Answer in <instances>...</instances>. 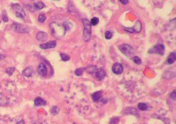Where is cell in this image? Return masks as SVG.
I'll use <instances>...</instances> for the list:
<instances>
[{
    "label": "cell",
    "instance_id": "cell-1",
    "mask_svg": "<svg viewBox=\"0 0 176 124\" xmlns=\"http://www.w3.org/2000/svg\"><path fill=\"white\" fill-rule=\"evenodd\" d=\"M88 72L93 74L96 79L99 80H103L106 75L105 71L102 68H98L95 66H92L89 67Z\"/></svg>",
    "mask_w": 176,
    "mask_h": 124
},
{
    "label": "cell",
    "instance_id": "cell-2",
    "mask_svg": "<svg viewBox=\"0 0 176 124\" xmlns=\"http://www.w3.org/2000/svg\"><path fill=\"white\" fill-rule=\"evenodd\" d=\"M84 25V39L85 42H88L90 40L91 36V26L90 22L86 18L82 20Z\"/></svg>",
    "mask_w": 176,
    "mask_h": 124
},
{
    "label": "cell",
    "instance_id": "cell-3",
    "mask_svg": "<svg viewBox=\"0 0 176 124\" xmlns=\"http://www.w3.org/2000/svg\"><path fill=\"white\" fill-rule=\"evenodd\" d=\"M12 28L15 32L20 34L28 33L29 31V28L27 25L16 22L13 24Z\"/></svg>",
    "mask_w": 176,
    "mask_h": 124
},
{
    "label": "cell",
    "instance_id": "cell-4",
    "mask_svg": "<svg viewBox=\"0 0 176 124\" xmlns=\"http://www.w3.org/2000/svg\"><path fill=\"white\" fill-rule=\"evenodd\" d=\"M165 51V47L162 44L158 43L153 48L149 50V53L150 54H155L162 56Z\"/></svg>",
    "mask_w": 176,
    "mask_h": 124
},
{
    "label": "cell",
    "instance_id": "cell-5",
    "mask_svg": "<svg viewBox=\"0 0 176 124\" xmlns=\"http://www.w3.org/2000/svg\"><path fill=\"white\" fill-rule=\"evenodd\" d=\"M12 7L13 12L17 17L22 19H24L26 17V14L23 8L19 4H13Z\"/></svg>",
    "mask_w": 176,
    "mask_h": 124
},
{
    "label": "cell",
    "instance_id": "cell-6",
    "mask_svg": "<svg viewBox=\"0 0 176 124\" xmlns=\"http://www.w3.org/2000/svg\"><path fill=\"white\" fill-rule=\"evenodd\" d=\"M119 49L125 56H129L133 54V49L131 45L126 44H122L118 46Z\"/></svg>",
    "mask_w": 176,
    "mask_h": 124
},
{
    "label": "cell",
    "instance_id": "cell-7",
    "mask_svg": "<svg viewBox=\"0 0 176 124\" xmlns=\"http://www.w3.org/2000/svg\"><path fill=\"white\" fill-rule=\"evenodd\" d=\"M142 29V23L139 20H138L132 28H125L124 30L129 33H133L134 32L139 33Z\"/></svg>",
    "mask_w": 176,
    "mask_h": 124
},
{
    "label": "cell",
    "instance_id": "cell-8",
    "mask_svg": "<svg viewBox=\"0 0 176 124\" xmlns=\"http://www.w3.org/2000/svg\"><path fill=\"white\" fill-rule=\"evenodd\" d=\"M112 69L114 73L117 75L121 74L124 71L123 65L118 63H115L113 64Z\"/></svg>",
    "mask_w": 176,
    "mask_h": 124
},
{
    "label": "cell",
    "instance_id": "cell-9",
    "mask_svg": "<svg viewBox=\"0 0 176 124\" xmlns=\"http://www.w3.org/2000/svg\"><path fill=\"white\" fill-rule=\"evenodd\" d=\"M56 45V40L49 41L44 44H40L39 47L42 49H48L53 48Z\"/></svg>",
    "mask_w": 176,
    "mask_h": 124
},
{
    "label": "cell",
    "instance_id": "cell-10",
    "mask_svg": "<svg viewBox=\"0 0 176 124\" xmlns=\"http://www.w3.org/2000/svg\"><path fill=\"white\" fill-rule=\"evenodd\" d=\"M48 35L46 32L43 31L39 32L36 36L37 39L41 42L46 41L48 39Z\"/></svg>",
    "mask_w": 176,
    "mask_h": 124
},
{
    "label": "cell",
    "instance_id": "cell-11",
    "mask_svg": "<svg viewBox=\"0 0 176 124\" xmlns=\"http://www.w3.org/2000/svg\"><path fill=\"white\" fill-rule=\"evenodd\" d=\"M38 71L39 73L43 77H45L48 74L47 67L43 63H41L39 64L38 67Z\"/></svg>",
    "mask_w": 176,
    "mask_h": 124
},
{
    "label": "cell",
    "instance_id": "cell-12",
    "mask_svg": "<svg viewBox=\"0 0 176 124\" xmlns=\"http://www.w3.org/2000/svg\"><path fill=\"white\" fill-rule=\"evenodd\" d=\"M103 95V93L102 91L95 92L92 95V98L94 102H97L99 101Z\"/></svg>",
    "mask_w": 176,
    "mask_h": 124
},
{
    "label": "cell",
    "instance_id": "cell-13",
    "mask_svg": "<svg viewBox=\"0 0 176 124\" xmlns=\"http://www.w3.org/2000/svg\"><path fill=\"white\" fill-rule=\"evenodd\" d=\"M34 71L33 69L31 67H27L24 70H23L22 74L24 76L27 77H30L33 75Z\"/></svg>",
    "mask_w": 176,
    "mask_h": 124
},
{
    "label": "cell",
    "instance_id": "cell-14",
    "mask_svg": "<svg viewBox=\"0 0 176 124\" xmlns=\"http://www.w3.org/2000/svg\"><path fill=\"white\" fill-rule=\"evenodd\" d=\"M34 103L36 106H44L46 104V101L40 97H37L35 100Z\"/></svg>",
    "mask_w": 176,
    "mask_h": 124
},
{
    "label": "cell",
    "instance_id": "cell-15",
    "mask_svg": "<svg viewBox=\"0 0 176 124\" xmlns=\"http://www.w3.org/2000/svg\"><path fill=\"white\" fill-rule=\"evenodd\" d=\"M176 59V54L175 52H172L171 53L168 57L167 59L168 63L171 64L174 63Z\"/></svg>",
    "mask_w": 176,
    "mask_h": 124
},
{
    "label": "cell",
    "instance_id": "cell-16",
    "mask_svg": "<svg viewBox=\"0 0 176 124\" xmlns=\"http://www.w3.org/2000/svg\"><path fill=\"white\" fill-rule=\"evenodd\" d=\"M34 6L36 9L41 10L44 7V4L42 2H37L34 3Z\"/></svg>",
    "mask_w": 176,
    "mask_h": 124
},
{
    "label": "cell",
    "instance_id": "cell-17",
    "mask_svg": "<svg viewBox=\"0 0 176 124\" xmlns=\"http://www.w3.org/2000/svg\"><path fill=\"white\" fill-rule=\"evenodd\" d=\"M139 109L142 111H145L147 110L148 107L147 105L143 103H139L138 105Z\"/></svg>",
    "mask_w": 176,
    "mask_h": 124
},
{
    "label": "cell",
    "instance_id": "cell-18",
    "mask_svg": "<svg viewBox=\"0 0 176 124\" xmlns=\"http://www.w3.org/2000/svg\"><path fill=\"white\" fill-rule=\"evenodd\" d=\"M46 19V17L45 14H44V13L40 14L38 17V20L39 22H41V23H43L44 22Z\"/></svg>",
    "mask_w": 176,
    "mask_h": 124
},
{
    "label": "cell",
    "instance_id": "cell-19",
    "mask_svg": "<svg viewBox=\"0 0 176 124\" xmlns=\"http://www.w3.org/2000/svg\"><path fill=\"white\" fill-rule=\"evenodd\" d=\"M99 20L98 18L97 17H94L90 20V24L93 26H95L99 23Z\"/></svg>",
    "mask_w": 176,
    "mask_h": 124
},
{
    "label": "cell",
    "instance_id": "cell-20",
    "mask_svg": "<svg viewBox=\"0 0 176 124\" xmlns=\"http://www.w3.org/2000/svg\"><path fill=\"white\" fill-rule=\"evenodd\" d=\"M59 111V108L56 106H53L51 110V114L54 115H56L58 114Z\"/></svg>",
    "mask_w": 176,
    "mask_h": 124
},
{
    "label": "cell",
    "instance_id": "cell-21",
    "mask_svg": "<svg viewBox=\"0 0 176 124\" xmlns=\"http://www.w3.org/2000/svg\"><path fill=\"white\" fill-rule=\"evenodd\" d=\"M133 61L136 64L140 65L142 63L141 59L138 56H135L133 58Z\"/></svg>",
    "mask_w": 176,
    "mask_h": 124
},
{
    "label": "cell",
    "instance_id": "cell-22",
    "mask_svg": "<svg viewBox=\"0 0 176 124\" xmlns=\"http://www.w3.org/2000/svg\"><path fill=\"white\" fill-rule=\"evenodd\" d=\"M15 69L14 67H9L6 69V72L9 75H12L15 71Z\"/></svg>",
    "mask_w": 176,
    "mask_h": 124
},
{
    "label": "cell",
    "instance_id": "cell-23",
    "mask_svg": "<svg viewBox=\"0 0 176 124\" xmlns=\"http://www.w3.org/2000/svg\"><path fill=\"white\" fill-rule=\"evenodd\" d=\"M2 18L3 20L4 21V22H8V18L7 16L6 12L5 10H3L2 12Z\"/></svg>",
    "mask_w": 176,
    "mask_h": 124
},
{
    "label": "cell",
    "instance_id": "cell-24",
    "mask_svg": "<svg viewBox=\"0 0 176 124\" xmlns=\"http://www.w3.org/2000/svg\"><path fill=\"white\" fill-rule=\"evenodd\" d=\"M60 56L63 61H68L70 60V57L68 55H66L65 54L61 53Z\"/></svg>",
    "mask_w": 176,
    "mask_h": 124
},
{
    "label": "cell",
    "instance_id": "cell-25",
    "mask_svg": "<svg viewBox=\"0 0 176 124\" xmlns=\"http://www.w3.org/2000/svg\"><path fill=\"white\" fill-rule=\"evenodd\" d=\"M84 69L82 68L77 69L75 72V74L77 76H80L82 74Z\"/></svg>",
    "mask_w": 176,
    "mask_h": 124
},
{
    "label": "cell",
    "instance_id": "cell-26",
    "mask_svg": "<svg viewBox=\"0 0 176 124\" xmlns=\"http://www.w3.org/2000/svg\"><path fill=\"white\" fill-rule=\"evenodd\" d=\"M105 36L107 39H110L113 36V34L110 31H107L105 32Z\"/></svg>",
    "mask_w": 176,
    "mask_h": 124
},
{
    "label": "cell",
    "instance_id": "cell-27",
    "mask_svg": "<svg viewBox=\"0 0 176 124\" xmlns=\"http://www.w3.org/2000/svg\"><path fill=\"white\" fill-rule=\"evenodd\" d=\"M169 97L172 100H176V90L173 91L171 94L169 95Z\"/></svg>",
    "mask_w": 176,
    "mask_h": 124
},
{
    "label": "cell",
    "instance_id": "cell-28",
    "mask_svg": "<svg viewBox=\"0 0 176 124\" xmlns=\"http://www.w3.org/2000/svg\"><path fill=\"white\" fill-rule=\"evenodd\" d=\"M119 1L124 5H126L128 2V0H120Z\"/></svg>",
    "mask_w": 176,
    "mask_h": 124
},
{
    "label": "cell",
    "instance_id": "cell-29",
    "mask_svg": "<svg viewBox=\"0 0 176 124\" xmlns=\"http://www.w3.org/2000/svg\"><path fill=\"white\" fill-rule=\"evenodd\" d=\"M16 124H25L24 121L23 120H22L17 122Z\"/></svg>",
    "mask_w": 176,
    "mask_h": 124
},
{
    "label": "cell",
    "instance_id": "cell-30",
    "mask_svg": "<svg viewBox=\"0 0 176 124\" xmlns=\"http://www.w3.org/2000/svg\"><path fill=\"white\" fill-rule=\"evenodd\" d=\"M5 57V56L3 55V54H0V60L4 58Z\"/></svg>",
    "mask_w": 176,
    "mask_h": 124
},
{
    "label": "cell",
    "instance_id": "cell-31",
    "mask_svg": "<svg viewBox=\"0 0 176 124\" xmlns=\"http://www.w3.org/2000/svg\"><path fill=\"white\" fill-rule=\"evenodd\" d=\"M42 124V123H41V124Z\"/></svg>",
    "mask_w": 176,
    "mask_h": 124
}]
</instances>
